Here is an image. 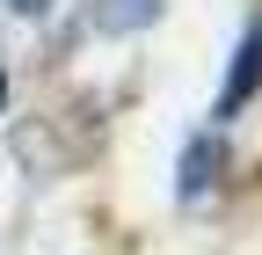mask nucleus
I'll return each mask as SVG.
<instances>
[{
	"mask_svg": "<svg viewBox=\"0 0 262 255\" xmlns=\"http://www.w3.org/2000/svg\"><path fill=\"white\" fill-rule=\"evenodd\" d=\"M255 73H262V37H248V51H241V73H233V88H226V102H248Z\"/></svg>",
	"mask_w": 262,
	"mask_h": 255,
	"instance_id": "1",
	"label": "nucleus"
}]
</instances>
